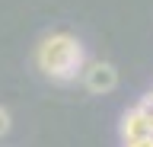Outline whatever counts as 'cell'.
Returning <instances> with one entry per match:
<instances>
[{
    "label": "cell",
    "mask_w": 153,
    "mask_h": 147,
    "mask_svg": "<svg viewBox=\"0 0 153 147\" xmlns=\"http://www.w3.org/2000/svg\"><path fill=\"white\" fill-rule=\"evenodd\" d=\"M35 64L54 83H70L83 74V45L74 35H51L38 45Z\"/></svg>",
    "instance_id": "1"
},
{
    "label": "cell",
    "mask_w": 153,
    "mask_h": 147,
    "mask_svg": "<svg viewBox=\"0 0 153 147\" xmlns=\"http://www.w3.org/2000/svg\"><path fill=\"white\" fill-rule=\"evenodd\" d=\"M83 83L89 93H112L118 87V70L108 64V61H96L83 70Z\"/></svg>",
    "instance_id": "2"
},
{
    "label": "cell",
    "mask_w": 153,
    "mask_h": 147,
    "mask_svg": "<svg viewBox=\"0 0 153 147\" xmlns=\"http://www.w3.org/2000/svg\"><path fill=\"white\" fill-rule=\"evenodd\" d=\"M121 137L124 141H131V137H153V122L143 115L140 109H131L121 118Z\"/></svg>",
    "instance_id": "3"
},
{
    "label": "cell",
    "mask_w": 153,
    "mask_h": 147,
    "mask_svg": "<svg viewBox=\"0 0 153 147\" xmlns=\"http://www.w3.org/2000/svg\"><path fill=\"white\" fill-rule=\"evenodd\" d=\"M124 147H153V137H131L124 141Z\"/></svg>",
    "instance_id": "5"
},
{
    "label": "cell",
    "mask_w": 153,
    "mask_h": 147,
    "mask_svg": "<svg viewBox=\"0 0 153 147\" xmlns=\"http://www.w3.org/2000/svg\"><path fill=\"white\" fill-rule=\"evenodd\" d=\"M7 131H10V112H7L3 106H0V137L7 134Z\"/></svg>",
    "instance_id": "6"
},
{
    "label": "cell",
    "mask_w": 153,
    "mask_h": 147,
    "mask_svg": "<svg viewBox=\"0 0 153 147\" xmlns=\"http://www.w3.org/2000/svg\"><path fill=\"white\" fill-rule=\"evenodd\" d=\"M137 109H140L143 115H147V118H150V122H153V93H150V96H143L140 102H137Z\"/></svg>",
    "instance_id": "4"
}]
</instances>
